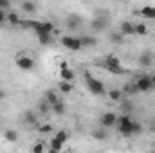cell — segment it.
<instances>
[{
	"mask_svg": "<svg viewBox=\"0 0 155 153\" xmlns=\"http://www.w3.org/2000/svg\"><path fill=\"white\" fill-rule=\"evenodd\" d=\"M132 124H134V119L130 117V114H121L117 115V132L123 135V137H134L132 133Z\"/></svg>",
	"mask_w": 155,
	"mask_h": 153,
	"instance_id": "6da1fadb",
	"label": "cell"
},
{
	"mask_svg": "<svg viewBox=\"0 0 155 153\" xmlns=\"http://www.w3.org/2000/svg\"><path fill=\"white\" fill-rule=\"evenodd\" d=\"M85 83H87V88H88V92L92 96H103V94H107V88H105L103 81L97 79V77H92L88 72H85Z\"/></svg>",
	"mask_w": 155,
	"mask_h": 153,
	"instance_id": "7a4b0ae2",
	"label": "cell"
},
{
	"mask_svg": "<svg viewBox=\"0 0 155 153\" xmlns=\"http://www.w3.org/2000/svg\"><path fill=\"white\" fill-rule=\"evenodd\" d=\"M103 65H105V69L110 72V74H114V76H121V74H124V69H123V63H121V60L114 56V54H108V56H105V60H103Z\"/></svg>",
	"mask_w": 155,
	"mask_h": 153,
	"instance_id": "3957f363",
	"label": "cell"
},
{
	"mask_svg": "<svg viewBox=\"0 0 155 153\" xmlns=\"http://www.w3.org/2000/svg\"><path fill=\"white\" fill-rule=\"evenodd\" d=\"M15 63H16V67H18L20 70H33V69L36 67L35 58H31V56L25 54V52H18L16 58H15Z\"/></svg>",
	"mask_w": 155,
	"mask_h": 153,
	"instance_id": "277c9868",
	"label": "cell"
},
{
	"mask_svg": "<svg viewBox=\"0 0 155 153\" xmlns=\"http://www.w3.org/2000/svg\"><path fill=\"white\" fill-rule=\"evenodd\" d=\"M134 83H135V86H137L139 94L150 92L152 88H155L153 83H152V76H150V74H141V76H137L135 79H134Z\"/></svg>",
	"mask_w": 155,
	"mask_h": 153,
	"instance_id": "5b68a950",
	"label": "cell"
},
{
	"mask_svg": "<svg viewBox=\"0 0 155 153\" xmlns=\"http://www.w3.org/2000/svg\"><path fill=\"white\" fill-rule=\"evenodd\" d=\"M60 43L69 49V50H81L83 49V43H81V38L79 36H71V34H65L60 38Z\"/></svg>",
	"mask_w": 155,
	"mask_h": 153,
	"instance_id": "8992f818",
	"label": "cell"
},
{
	"mask_svg": "<svg viewBox=\"0 0 155 153\" xmlns=\"http://www.w3.org/2000/svg\"><path fill=\"white\" fill-rule=\"evenodd\" d=\"M22 122H24L27 128H36V126L40 124L38 114H36L35 110H25L24 115H22Z\"/></svg>",
	"mask_w": 155,
	"mask_h": 153,
	"instance_id": "52a82bcc",
	"label": "cell"
},
{
	"mask_svg": "<svg viewBox=\"0 0 155 153\" xmlns=\"http://www.w3.org/2000/svg\"><path fill=\"white\" fill-rule=\"evenodd\" d=\"M117 31L123 34V36H135V22L132 20H123L117 27Z\"/></svg>",
	"mask_w": 155,
	"mask_h": 153,
	"instance_id": "ba28073f",
	"label": "cell"
},
{
	"mask_svg": "<svg viewBox=\"0 0 155 153\" xmlns=\"http://www.w3.org/2000/svg\"><path fill=\"white\" fill-rule=\"evenodd\" d=\"M117 124V115L114 112H105V114L101 115V119H99V126H105V128H116Z\"/></svg>",
	"mask_w": 155,
	"mask_h": 153,
	"instance_id": "9c48e42d",
	"label": "cell"
},
{
	"mask_svg": "<svg viewBox=\"0 0 155 153\" xmlns=\"http://www.w3.org/2000/svg\"><path fill=\"white\" fill-rule=\"evenodd\" d=\"M107 25H108L107 16H96V18H92V22H90V29H92L94 33H101V31H105Z\"/></svg>",
	"mask_w": 155,
	"mask_h": 153,
	"instance_id": "30bf717a",
	"label": "cell"
},
{
	"mask_svg": "<svg viewBox=\"0 0 155 153\" xmlns=\"http://www.w3.org/2000/svg\"><path fill=\"white\" fill-rule=\"evenodd\" d=\"M155 63V54L152 50H143L141 52V56H139V65L141 67H144V69H148V67H152Z\"/></svg>",
	"mask_w": 155,
	"mask_h": 153,
	"instance_id": "8fae6325",
	"label": "cell"
},
{
	"mask_svg": "<svg viewBox=\"0 0 155 153\" xmlns=\"http://www.w3.org/2000/svg\"><path fill=\"white\" fill-rule=\"evenodd\" d=\"M60 77L65 79V81H74V77H76V74L72 72V69H71L65 61L60 63Z\"/></svg>",
	"mask_w": 155,
	"mask_h": 153,
	"instance_id": "7c38bea8",
	"label": "cell"
},
{
	"mask_svg": "<svg viewBox=\"0 0 155 153\" xmlns=\"http://www.w3.org/2000/svg\"><path fill=\"white\" fill-rule=\"evenodd\" d=\"M20 9H22V13H25V15H36L38 4H36L35 0H24L22 5H20Z\"/></svg>",
	"mask_w": 155,
	"mask_h": 153,
	"instance_id": "4fadbf2b",
	"label": "cell"
},
{
	"mask_svg": "<svg viewBox=\"0 0 155 153\" xmlns=\"http://www.w3.org/2000/svg\"><path fill=\"white\" fill-rule=\"evenodd\" d=\"M119 108H121V112H123V114H130V112L135 108V105H134V101H132L130 97H126V96H124V97L119 101Z\"/></svg>",
	"mask_w": 155,
	"mask_h": 153,
	"instance_id": "5bb4252c",
	"label": "cell"
},
{
	"mask_svg": "<svg viewBox=\"0 0 155 153\" xmlns=\"http://www.w3.org/2000/svg\"><path fill=\"white\" fill-rule=\"evenodd\" d=\"M65 25H67L71 31H76V29H79V25H81V16H78V15H71V16H67Z\"/></svg>",
	"mask_w": 155,
	"mask_h": 153,
	"instance_id": "9a60e30c",
	"label": "cell"
},
{
	"mask_svg": "<svg viewBox=\"0 0 155 153\" xmlns=\"http://www.w3.org/2000/svg\"><path fill=\"white\" fill-rule=\"evenodd\" d=\"M139 15L146 20H155V5H144L139 9Z\"/></svg>",
	"mask_w": 155,
	"mask_h": 153,
	"instance_id": "2e32d148",
	"label": "cell"
},
{
	"mask_svg": "<svg viewBox=\"0 0 155 153\" xmlns=\"http://www.w3.org/2000/svg\"><path fill=\"white\" fill-rule=\"evenodd\" d=\"M51 112L54 115H63L65 112H67V105L61 101V99H58L54 105H51Z\"/></svg>",
	"mask_w": 155,
	"mask_h": 153,
	"instance_id": "e0dca14e",
	"label": "cell"
},
{
	"mask_svg": "<svg viewBox=\"0 0 155 153\" xmlns=\"http://www.w3.org/2000/svg\"><path fill=\"white\" fill-rule=\"evenodd\" d=\"M92 139H96V141H107V139H108V128L99 126L97 130L92 132Z\"/></svg>",
	"mask_w": 155,
	"mask_h": 153,
	"instance_id": "ac0fdd59",
	"label": "cell"
},
{
	"mask_svg": "<svg viewBox=\"0 0 155 153\" xmlns=\"http://www.w3.org/2000/svg\"><path fill=\"white\" fill-rule=\"evenodd\" d=\"M121 90H123V94H124L126 97H132V96L139 94V90H137V86H135V83H134V81H128Z\"/></svg>",
	"mask_w": 155,
	"mask_h": 153,
	"instance_id": "d6986e66",
	"label": "cell"
},
{
	"mask_svg": "<svg viewBox=\"0 0 155 153\" xmlns=\"http://www.w3.org/2000/svg\"><path fill=\"white\" fill-rule=\"evenodd\" d=\"M43 99H45L49 105H54V103L60 99V96H58V92H56V90L49 88V90H45V92H43Z\"/></svg>",
	"mask_w": 155,
	"mask_h": 153,
	"instance_id": "ffe728a7",
	"label": "cell"
},
{
	"mask_svg": "<svg viewBox=\"0 0 155 153\" xmlns=\"http://www.w3.org/2000/svg\"><path fill=\"white\" fill-rule=\"evenodd\" d=\"M107 96H108V99H110V101H114V103H119V101L124 97V94H123V90H121V88H112V90H108V92H107Z\"/></svg>",
	"mask_w": 155,
	"mask_h": 153,
	"instance_id": "44dd1931",
	"label": "cell"
},
{
	"mask_svg": "<svg viewBox=\"0 0 155 153\" xmlns=\"http://www.w3.org/2000/svg\"><path fill=\"white\" fill-rule=\"evenodd\" d=\"M108 41L114 43V45H123L124 43V36L119 31H112V33H108Z\"/></svg>",
	"mask_w": 155,
	"mask_h": 153,
	"instance_id": "7402d4cb",
	"label": "cell"
},
{
	"mask_svg": "<svg viewBox=\"0 0 155 153\" xmlns=\"http://www.w3.org/2000/svg\"><path fill=\"white\" fill-rule=\"evenodd\" d=\"M58 90H60L61 94H71V92L74 90L72 81H65V79H61V81L58 83Z\"/></svg>",
	"mask_w": 155,
	"mask_h": 153,
	"instance_id": "603a6c76",
	"label": "cell"
},
{
	"mask_svg": "<svg viewBox=\"0 0 155 153\" xmlns=\"http://www.w3.org/2000/svg\"><path fill=\"white\" fill-rule=\"evenodd\" d=\"M63 144H65V142H61V141L56 139V137L49 139V150H51V151H61V150H63Z\"/></svg>",
	"mask_w": 155,
	"mask_h": 153,
	"instance_id": "cb8c5ba5",
	"label": "cell"
},
{
	"mask_svg": "<svg viewBox=\"0 0 155 153\" xmlns=\"http://www.w3.org/2000/svg\"><path fill=\"white\" fill-rule=\"evenodd\" d=\"M36 132H38L40 135H51V133H52V124H49V122H40L38 126H36Z\"/></svg>",
	"mask_w": 155,
	"mask_h": 153,
	"instance_id": "d4e9b609",
	"label": "cell"
},
{
	"mask_svg": "<svg viewBox=\"0 0 155 153\" xmlns=\"http://www.w3.org/2000/svg\"><path fill=\"white\" fill-rule=\"evenodd\" d=\"M79 38H81L83 47H94V45H97V38H94V36H90V34H83V36H79Z\"/></svg>",
	"mask_w": 155,
	"mask_h": 153,
	"instance_id": "484cf974",
	"label": "cell"
},
{
	"mask_svg": "<svg viewBox=\"0 0 155 153\" xmlns=\"http://www.w3.org/2000/svg\"><path fill=\"white\" fill-rule=\"evenodd\" d=\"M20 22H22V18H20L16 13L7 11V24H9V25H20Z\"/></svg>",
	"mask_w": 155,
	"mask_h": 153,
	"instance_id": "4316f807",
	"label": "cell"
},
{
	"mask_svg": "<svg viewBox=\"0 0 155 153\" xmlns=\"http://www.w3.org/2000/svg\"><path fill=\"white\" fill-rule=\"evenodd\" d=\"M146 34H148V25L135 22V36H146Z\"/></svg>",
	"mask_w": 155,
	"mask_h": 153,
	"instance_id": "83f0119b",
	"label": "cell"
},
{
	"mask_svg": "<svg viewBox=\"0 0 155 153\" xmlns=\"http://www.w3.org/2000/svg\"><path fill=\"white\" fill-rule=\"evenodd\" d=\"M4 139L7 142H16L18 141V132L16 130H5L4 132Z\"/></svg>",
	"mask_w": 155,
	"mask_h": 153,
	"instance_id": "f1b7e54d",
	"label": "cell"
},
{
	"mask_svg": "<svg viewBox=\"0 0 155 153\" xmlns=\"http://www.w3.org/2000/svg\"><path fill=\"white\" fill-rule=\"evenodd\" d=\"M47 114H51V105L43 99L38 105V115H47Z\"/></svg>",
	"mask_w": 155,
	"mask_h": 153,
	"instance_id": "f546056e",
	"label": "cell"
},
{
	"mask_svg": "<svg viewBox=\"0 0 155 153\" xmlns=\"http://www.w3.org/2000/svg\"><path fill=\"white\" fill-rule=\"evenodd\" d=\"M38 36V41L41 45H51L52 43V34H49V33H43V34H36Z\"/></svg>",
	"mask_w": 155,
	"mask_h": 153,
	"instance_id": "4dcf8cb0",
	"label": "cell"
},
{
	"mask_svg": "<svg viewBox=\"0 0 155 153\" xmlns=\"http://www.w3.org/2000/svg\"><path fill=\"white\" fill-rule=\"evenodd\" d=\"M54 137L60 139L61 142H67V141H69V132H67V130H58V132L54 133Z\"/></svg>",
	"mask_w": 155,
	"mask_h": 153,
	"instance_id": "1f68e13d",
	"label": "cell"
},
{
	"mask_svg": "<svg viewBox=\"0 0 155 153\" xmlns=\"http://www.w3.org/2000/svg\"><path fill=\"white\" fill-rule=\"evenodd\" d=\"M31 150H33L35 153H43V151H47V150H49V146H45L43 142H36V144H33V146H31Z\"/></svg>",
	"mask_w": 155,
	"mask_h": 153,
	"instance_id": "d6a6232c",
	"label": "cell"
},
{
	"mask_svg": "<svg viewBox=\"0 0 155 153\" xmlns=\"http://www.w3.org/2000/svg\"><path fill=\"white\" fill-rule=\"evenodd\" d=\"M132 133H134V135H141V133H143V124H141L139 121H134V124H132Z\"/></svg>",
	"mask_w": 155,
	"mask_h": 153,
	"instance_id": "836d02e7",
	"label": "cell"
},
{
	"mask_svg": "<svg viewBox=\"0 0 155 153\" xmlns=\"http://www.w3.org/2000/svg\"><path fill=\"white\" fill-rule=\"evenodd\" d=\"M4 24H7V11L0 9V27H2Z\"/></svg>",
	"mask_w": 155,
	"mask_h": 153,
	"instance_id": "e575fe53",
	"label": "cell"
},
{
	"mask_svg": "<svg viewBox=\"0 0 155 153\" xmlns=\"http://www.w3.org/2000/svg\"><path fill=\"white\" fill-rule=\"evenodd\" d=\"M0 9H4V11L11 9V0H0Z\"/></svg>",
	"mask_w": 155,
	"mask_h": 153,
	"instance_id": "d590c367",
	"label": "cell"
},
{
	"mask_svg": "<svg viewBox=\"0 0 155 153\" xmlns=\"http://www.w3.org/2000/svg\"><path fill=\"white\" fill-rule=\"evenodd\" d=\"M4 99H5V92L0 88V101H4Z\"/></svg>",
	"mask_w": 155,
	"mask_h": 153,
	"instance_id": "8d00e7d4",
	"label": "cell"
},
{
	"mask_svg": "<svg viewBox=\"0 0 155 153\" xmlns=\"http://www.w3.org/2000/svg\"><path fill=\"white\" fill-rule=\"evenodd\" d=\"M150 76H152V83H153V86H155V72L153 74H150Z\"/></svg>",
	"mask_w": 155,
	"mask_h": 153,
	"instance_id": "74e56055",
	"label": "cell"
},
{
	"mask_svg": "<svg viewBox=\"0 0 155 153\" xmlns=\"http://www.w3.org/2000/svg\"><path fill=\"white\" fill-rule=\"evenodd\" d=\"M153 153H155V148H153Z\"/></svg>",
	"mask_w": 155,
	"mask_h": 153,
	"instance_id": "f35d334b",
	"label": "cell"
}]
</instances>
